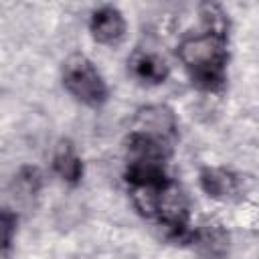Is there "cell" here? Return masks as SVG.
<instances>
[{
    "instance_id": "cell-1",
    "label": "cell",
    "mask_w": 259,
    "mask_h": 259,
    "mask_svg": "<svg viewBox=\"0 0 259 259\" xmlns=\"http://www.w3.org/2000/svg\"><path fill=\"white\" fill-rule=\"evenodd\" d=\"M202 28L198 32L186 34L176 49V55L192 81L202 91L217 93L227 83V40H229V20L221 6L204 4L200 8Z\"/></svg>"
},
{
    "instance_id": "cell-2",
    "label": "cell",
    "mask_w": 259,
    "mask_h": 259,
    "mask_svg": "<svg viewBox=\"0 0 259 259\" xmlns=\"http://www.w3.org/2000/svg\"><path fill=\"white\" fill-rule=\"evenodd\" d=\"M132 202L136 210L150 221H156L166 233L176 241H192L194 233L190 231V208L188 198L182 186L168 178L160 184L150 186H132L130 188Z\"/></svg>"
},
{
    "instance_id": "cell-3",
    "label": "cell",
    "mask_w": 259,
    "mask_h": 259,
    "mask_svg": "<svg viewBox=\"0 0 259 259\" xmlns=\"http://www.w3.org/2000/svg\"><path fill=\"white\" fill-rule=\"evenodd\" d=\"M61 79L63 87L87 107H101L107 101V85L101 73L81 53H75L65 59Z\"/></svg>"
},
{
    "instance_id": "cell-4",
    "label": "cell",
    "mask_w": 259,
    "mask_h": 259,
    "mask_svg": "<svg viewBox=\"0 0 259 259\" xmlns=\"http://www.w3.org/2000/svg\"><path fill=\"white\" fill-rule=\"evenodd\" d=\"M125 18L119 8L111 4H103L91 12L89 18V32L95 42L99 45H115L125 34Z\"/></svg>"
},
{
    "instance_id": "cell-5",
    "label": "cell",
    "mask_w": 259,
    "mask_h": 259,
    "mask_svg": "<svg viewBox=\"0 0 259 259\" xmlns=\"http://www.w3.org/2000/svg\"><path fill=\"white\" fill-rule=\"evenodd\" d=\"M134 130H142L166 140H176L178 134V121L170 107L166 105H148L142 107L134 119Z\"/></svg>"
},
{
    "instance_id": "cell-6",
    "label": "cell",
    "mask_w": 259,
    "mask_h": 259,
    "mask_svg": "<svg viewBox=\"0 0 259 259\" xmlns=\"http://www.w3.org/2000/svg\"><path fill=\"white\" fill-rule=\"evenodd\" d=\"M127 69L140 83L146 85H160L170 75L168 63L158 53L146 49H136L132 53V57L127 59Z\"/></svg>"
},
{
    "instance_id": "cell-7",
    "label": "cell",
    "mask_w": 259,
    "mask_h": 259,
    "mask_svg": "<svg viewBox=\"0 0 259 259\" xmlns=\"http://www.w3.org/2000/svg\"><path fill=\"white\" fill-rule=\"evenodd\" d=\"M53 170L67 184H77L83 178V162L71 140H61L57 144L53 152Z\"/></svg>"
},
{
    "instance_id": "cell-8",
    "label": "cell",
    "mask_w": 259,
    "mask_h": 259,
    "mask_svg": "<svg viewBox=\"0 0 259 259\" xmlns=\"http://www.w3.org/2000/svg\"><path fill=\"white\" fill-rule=\"evenodd\" d=\"M198 182H200V188L210 198H217V200H227L239 190L235 174L225 168H210V166L202 168L198 174Z\"/></svg>"
},
{
    "instance_id": "cell-9",
    "label": "cell",
    "mask_w": 259,
    "mask_h": 259,
    "mask_svg": "<svg viewBox=\"0 0 259 259\" xmlns=\"http://www.w3.org/2000/svg\"><path fill=\"white\" fill-rule=\"evenodd\" d=\"M14 178H16V180H14L16 186H18L24 194H28V196L36 194L38 188H40V172H38L36 168H32V166L20 168V172H18Z\"/></svg>"
},
{
    "instance_id": "cell-10",
    "label": "cell",
    "mask_w": 259,
    "mask_h": 259,
    "mask_svg": "<svg viewBox=\"0 0 259 259\" xmlns=\"http://www.w3.org/2000/svg\"><path fill=\"white\" fill-rule=\"evenodd\" d=\"M16 214L10 212V208H4L2 210V249H4V255H8L10 251V245H12V235L16 231Z\"/></svg>"
}]
</instances>
